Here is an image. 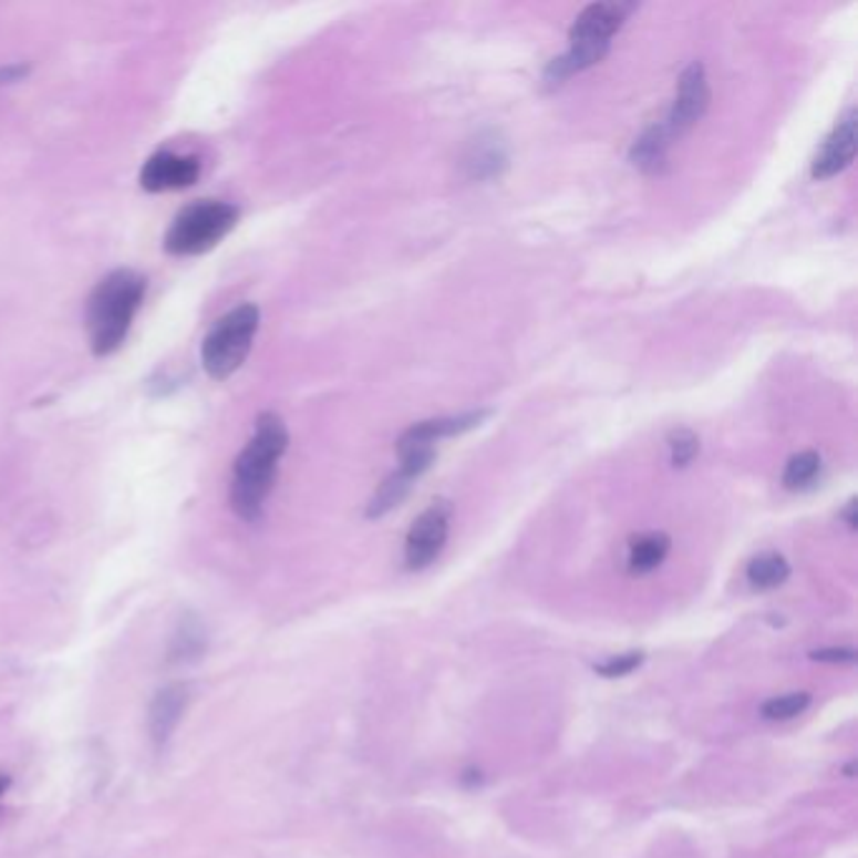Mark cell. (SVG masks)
Returning <instances> with one entry per match:
<instances>
[{
  "label": "cell",
  "mask_w": 858,
  "mask_h": 858,
  "mask_svg": "<svg viewBox=\"0 0 858 858\" xmlns=\"http://www.w3.org/2000/svg\"><path fill=\"white\" fill-rule=\"evenodd\" d=\"M288 443L290 436L280 415L262 413L257 418L252 438L235 461L229 488V504L242 521H257L262 516L277 478V464L288 451Z\"/></svg>",
  "instance_id": "6da1fadb"
},
{
  "label": "cell",
  "mask_w": 858,
  "mask_h": 858,
  "mask_svg": "<svg viewBox=\"0 0 858 858\" xmlns=\"http://www.w3.org/2000/svg\"><path fill=\"white\" fill-rule=\"evenodd\" d=\"M144 294L146 280L134 270H114L96 285L86 308L94 355L106 358L124 345Z\"/></svg>",
  "instance_id": "7a4b0ae2"
},
{
  "label": "cell",
  "mask_w": 858,
  "mask_h": 858,
  "mask_svg": "<svg viewBox=\"0 0 858 858\" xmlns=\"http://www.w3.org/2000/svg\"><path fill=\"white\" fill-rule=\"evenodd\" d=\"M239 219V209L221 199H201L184 207L174 217L169 232L164 237L166 252L174 257H194L209 252L221 239L232 232Z\"/></svg>",
  "instance_id": "3957f363"
},
{
  "label": "cell",
  "mask_w": 858,
  "mask_h": 858,
  "mask_svg": "<svg viewBox=\"0 0 858 858\" xmlns=\"http://www.w3.org/2000/svg\"><path fill=\"white\" fill-rule=\"evenodd\" d=\"M260 328V310L252 302L237 304L215 322L201 343V365L215 381H227L245 363Z\"/></svg>",
  "instance_id": "277c9868"
},
{
  "label": "cell",
  "mask_w": 858,
  "mask_h": 858,
  "mask_svg": "<svg viewBox=\"0 0 858 858\" xmlns=\"http://www.w3.org/2000/svg\"><path fill=\"white\" fill-rule=\"evenodd\" d=\"M634 11L630 3H592L577 15L569 31V53L581 66H595L607 55L609 39L620 31L627 15Z\"/></svg>",
  "instance_id": "5b68a950"
},
{
  "label": "cell",
  "mask_w": 858,
  "mask_h": 858,
  "mask_svg": "<svg viewBox=\"0 0 858 858\" xmlns=\"http://www.w3.org/2000/svg\"><path fill=\"white\" fill-rule=\"evenodd\" d=\"M448 526L451 506L438 498L413 521L409 537H405V565L409 569H426L436 561L443 547H446Z\"/></svg>",
  "instance_id": "8992f818"
},
{
  "label": "cell",
  "mask_w": 858,
  "mask_h": 858,
  "mask_svg": "<svg viewBox=\"0 0 858 858\" xmlns=\"http://www.w3.org/2000/svg\"><path fill=\"white\" fill-rule=\"evenodd\" d=\"M710 106V86H707V76H705V66L703 63H690V66L682 71L680 76V86H678V99L672 104L670 116L664 118L672 136L685 134L690 126H695L700 118Z\"/></svg>",
  "instance_id": "52a82bcc"
},
{
  "label": "cell",
  "mask_w": 858,
  "mask_h": 858,
  "mask_svg": "<svg viewBox=\"0 0 858 858\" xmlns=\"http://www.w3.org/2000/svg\"><path fill=\"white\" fill-rule=\"evenodd\" d=\"M201 164L192 154H174V152H156L144 162L138 184L146 192H172L187 189L199 179Z\"/></svg>",
  "instance_id": "ba28073f"
},
{
  "label": "cell",
  "mask_w": 858,
  "mask_h": 858,
  "mask_svg": "<svg viewBox=\"0 0 858 858\" xmlns=\"http://www.w3.org/2000/svg\"><path fill=\"white\" fill-rule=\"evenodd\" d=\"M856 156V114L854 108L834 126V132L826 136L824 146H820L810 174L816 179L836 177L838 172H844Z\"/></svg>",
  "instance_id": "9c48e42d"
},
{
  "label": "cell",
  "mask_w": 858,
  "mask_h": 858,
  "mask_svg": "<svg viewBox=\"0 0 858 858\" xmlns=\"http://www.w3.org/2000/svg\"><path fill=\"white\" fill-rule=\"evenodd\" d=\"M187 703L189 688L182 685V682H174V685H166L164 690L156 692L149 707V733L156 745H164L169 741L174 727L179 725L184 710H187Z\"/></svg>",
  "instance_id": "30bf717a"
},
{
  "label": "cell",
  "mask_w": 858,
  "mask_h": 858,
  "mask_svg": "<svg viewBox=\"0 0 858 858\" xmlns=\"http://www.w3.org/2000/svg\"><path fill=\"white\" fill-rule=\"evenodd\" d=\"M488 415V411H471V413H461V415H448V418H433V421H421L411 426L403 433V441H415V443H428V446H436V441L448 438V436H458L468 428H474L482 423Z\"/></svg>",
  "instance_id": "8fae6325"
},
{
  "label": "cell",
  "mask_w": 858,
  "mask_h": 858,
  "mask_svg": "<svg viewBox=\"0 0 858 858\" xmlns=\"http://www.w3.org/2000/svg\"><path fill=\"white\" fill-rule=\"evenodd\" d=\"M672 136L668 124H654L650 126L648 132H644L637 142L632 144V152H630V159L634 166H640L642 172H660L664 162H668V149L672 144Z\"/></svg>",
  "instance_id": "7c38bea8"
},
{
  "label": "cell",
  "mask_w": 858,
  "mask_h": 858,
  "mask_svg": "<svg viewBox=\"0 0 858 858\" xmlns=\"http://www.w3.org/2000/svg\"><path fill=\"white\" fill-rule=\"evenodd\" d=\"M670 551V537L662 531H650L637 537L630 547V571L632 575H648L658 569Z\"/></svg>",
  "instance_id": "4fadbf2b"
},
{
  "label": "cell",
  "mask_w": 858,
  "mask_h": 858,
  "mask_svg": "<svg viewBox=\"0 0 858 858\" xmlns=\"http://www.w3.org/2000/svg\"><path fill=\"white\" fill-rule=\"evenodd\" d=\"M788 575H790V565L786 561V557H781V554L775 551L761 554V557H755L751 565H747V581H751L755 589L781 587L783 581L788 579Z\"/></svg>",
  "instance_id": "5bb4252c"
},
{
  "label": "cell",
  "mask_w": 858,
  "mask_h": 858,
  "mask_svg": "<svg viewBox=\"0 0 858 858\" xmlns=\"http://www.w3.org/2000/svg\"><path fill=\"white\" fill-rule=\"evenodd\" d=\"M413 486V478H409L405 474H401V471H395L393 476H387L385 482L381 484V488H378L375 496L371 498V504H368V519H378V516H383L393 509V506H399L405 496H409Z\"/></svg>",
  "instance_id": "9a60e30c"
},
{
  "label": "cell",
  "mask_w": 858,
  "mask_h": 858,
  "mask_svg": "<svg viewBox=\"0 0 858 858\" xmlns=\"http://www.w3.org/2000/svg\"><path fill=\"white\" fill-rule=\"evenodd\" d=\"M820 474V456L816 451H800V454L793 456L786 471H783V486L790 488V492H800V488L810 486Z\"/></svg>",
  "instance_id": "2e32d148"
},
{
  "label": "cell",
  "mask_w": 858,
  "mask_h": 858,
  "mask_svg": "<svg viewBox=\"0 0 858 858\" xmlns=\"http://www.w3.org/2000/svg\"><path fill=\"white\" fill-rule=\"evenodd\" d=\"M207 637L201 624L197 622H184L182 630L174 637V648H172V658L174 660H189V658H199V652L205 650Z\"/></svg>",
  "instance_id": "e0dca14e"
},
{
  "label": "cell",
  "mask_w": 858,
  "mask_h": 858,
  "mask_svg": "<svg viewBox=\"0 0 858 858\" xmlns=\"http://www.w3.org/2000/svg\"><path fill=\"white\" fill-rule=\"evenodd\" d=\"M506 164V154L502 149V144H478L474 154L468 156V166L474 169L476 177H494V174H498V169Z\"/></svg>",
  "instance_id": "ac0fdd59"
},
{
  "label": "cell",
  "mask_w": 858,
  "mask_h": 858,
  "mask_svg": "<svg viewBox=\"0 0 858 858\" xmlns=\"http://www.w3.org/2000/svg\"><path fill=\"white\" fill-rule=\"evenodd\" d=\"M808 705H810L808 692H788V695L771 697L768 703L763 705V715L768 720H790L800 715Z\"/></svg>",
  "instance_id": "d6986e66"
},
{
  "label": "cell",
  "mask_w": 858,
  "mask_h": 858,
  "mask_svg": "<svg viewBox=\"0 0 858 858\" xmlns=\"http://www.w3.org/2000/svg\"><path fill=\"white\" fill-rule=\"evenodd\" d=\"M700 451V441L692 431L688 428H680V431H672L670 436V454H672V466L678 468H685L692 464V458L697 456Z\"/></svg>",
  "instance_id": "ffe728a7"
},
{
  "label": "cell",
  "mask_w": 858,
  "mask_h": 858,
  "mask_svg": "<svg viewBox=\"0 0 858 858\" xmlns=\"http://www.w3.org/2000/svg\"><path fill=\"white\" fill-rule=\"evenodd\" d=\"M640 662H642V652H627V654H620V658H612L602 664H597V672H602L604 678H622L634 668H640Z\"/></svg>",
  "instance_id": "44dd1931"
},
{
  "label": "cell",
  "mask_w": 858,
  "mask_h": 858,
  "mask_svg": "<svg viewBox=\"0 0 858 858\" xmlns=\"http://www.w3.org/2000/svg\"><path fill=\"white\" fill-rule=\"evenodd\" d=\"M28 73H31V69L23 66V63H11V66H3L0 69V86H3V83L23 81Z\"/></svg>",
  "instance_id": "7402d4cb"
},
{
  "label": "cell",
  "mask_w": 858,
  "mask_h": 858,
  "mask_svg": "<svg viewBox=\"0 0 858 858\" xmlns=\"http://www.w3.org/2000/svg\"><path fill=\"white\" fill-rule=\"evenodd\" d=\"M816 660H830V662H854V650H826L814 652Z\"/></svg>",
  "instance_id": "603a6c76"
},
{
  "label": "cell",
  "mask_w": 858,
  "mask_h": 858,
  "mask_svg": "<svg viewBox=\"0 0 858 858\" xmlns=\"http://www.w3.org/2000/svg\"><path fill=\"white\" fill-rule=\"evenodd\" d=\"M846 521H848V526H851V529H854V526H856V502H848V509H846Z\"/></svg>",
  "instance_id": "cb8c5ba5"
},
{
  "label": "cell",
  "mask_w": 858,
  "mask_h": 858,
  "mask_svg": "<svg viewBox=\"0 0 858 858\" xmlns=\"http://www.w3.org/2000/svg\"><path fill=\"white\" fill-rule=\"evenodd\" d=\"M8 786H11V778H8V775H0V796L8 790Z\"/></svg>",
  "instance_id": "d4e9b609"
}]
</instances>
